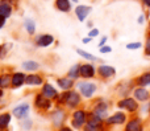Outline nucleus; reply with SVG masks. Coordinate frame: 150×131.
Returning a JSON list of instances; mask_svg holds the SVG:
<instances>
[{"label": "nucleus", "mask_w": 150, "mask_h": 131, "mask_svg": "<svg viewBox=\"0 0 150 131\" xmlns=\"http://www.w3.org/2000/svg\"><path fill=\"white\" fill-rule=\"evenodd\" d=\"M80 74L86 78H90L95 74V69H93L92 65H82L80 66Z\"/></svg>", "instance_id": "obj_7"}, {"label": "nucleus", "mask_w": 150, "mask_h": 131, "mask_svg": "<svg viewBox=\"0 0 150 131\" xmlns=\"http://www.w3.org/2000/svg\"><path fill=\"white\" fill-rule=\"evenodd\" d=\"M63 101H65V102H67L69 106H71V107H75V106L79 103L80 98H79V94H78V93L70 92V93H67V94L63 97Z\"/></svg>", "instance_id": "obj_1"}, {"label": "nucleus", "mask_w": 150, "mask_h": 131, "mask_svg": "<svg viewBox=\"0 0 150 131\" xmlns=\"http://www.w3.org/2000/svg\"><path fill=\"white\" fill-rule=\"evenodd\" d=\"M142 3L146 5V7H149V8H150V0H142Z\"/></svg>", "instance_id": "obj_34"}, {"label": "nucleus", "mask_w": 150, "mask_h": 131, "mask_svg": "<svg viewBox=\"0 0 150 131\" xmlns=\"http://www.w3.org/2000/svg\"><path fill=\"white\" fill-rule=\"evenodd\" d=\"M25 28L29 33H34V23L33 20H25Z\"/></svg>", "instance_id": "obj_24"}, {"label": "nucleus", "mask_w": 150, "mask_h": 131, "mask_svg": "<svg viewBox=\"0 0 150 131\" xmlns=\"http://www.w3.org/2000/svg\"><path fill=\"white\" fill-rule=\"evenodd\" d=\"M86 131H101V126L100 125H99V126H95V125L88 123L87 126H86Z\"/></svg>", "instance_id": "obj_28"}, {"label": "nucleus", "mask_w": 150, "mask_h": 131, "mask_svg": "<svg viewBox=\"0 0 150 131\" xmlns=\"http://www.w3.org/2000/svg\"><path fill=\"white\" fill-rule=\"evenodd\" d=\"M76 52L79 53L82 57H84V58H87V60H93V61H96L98 58L95 57V56H92V54H88V53H86V52H83V50H80V49H76Z\"/></svg>", "instance_id": "obj_26"}, {"label": "nucleus", "mask_w": 150, "mask_h": 131, "mask_svg": "<svg viewBox=\"0 0 150 131\" xmlns=\"http://www.w3.org/2000/svg\"><path fill=\"white\" fill-rule=\"evenodd\" d=\"M149 33H150V23H149Z\"/></svg>", "instance_id": "obj_39"}, {"label": "nucleus", "mask_w": 150, "mask_h": 131, "mask_svg": "<svg viewBox=\"0 0 150 131\" xmlns=\"http://www.w3.org/2000/svg\"><path fill=\"white\" fill-rule=\"evenodd\" d=\"M52 42H53V37L50 34H44V36L38 37V40H37V44L41 45V47H47Z\"/></svg>", "instance_id": "obj_12"}, {"label": "nucleus", "mask_w": 150, "mask_h": 131, "mask_svg": "<svg viewBox=\"0 0 150 131\" xmlns=\"http://www.w3.org/2000/svg\"><path fill=\"white\" fill-rule=\"evenodd\" d=\"M127 48L128 49H138V48H141V42H132V44H128Z\"/></svg>", "instance_id": "obj_29"}, {"label": "nucleus", "mask_w": 150, "mask_h": 131, "mask_svg": "<svg viewBox=\"0 0 150 131\" xmlns=\"http://www.w3.org/2000/svg\"><path fill=\"white\" fill-rule=\"evenodd\" d=\"M105 110H107V106L101 103V105H99L98 107L95 109V115H96V117H99L100 119H101V118H104V117H105Z\"/></svg>", "instance_id": "obj_18"}, {"label": "nucleus", "mask_w": 150, "mask_h": 131, "mask_svg": "<svg viewBox=\"0 0 150 131\" xmlns=\"http://www.w3.org/2000/svg\"><path fill=\"white\" fill-rule=\"evenodd\" d=\"M138 82H140V85H142V86L150 85V73H146V74H144V76H141Z\"/></svg>", "instance_id": "obj_23"}, {"label": "nucleus", "mask_w": 150, "mask_h": 131, "mask_svg": "<svg viewBox=\"0 0 150 131\" xmlns=\"http://www.w3.org/2000/svg\"><path fill=\"white\" fill-rule=\"evenodd\" d=\"M4 20H5L4 16H0V28H1V26L4 25Z\"/></svg>", "instance_id": "obj_33"}, {"label": "nucleus", "mask_w": 150, "mask_h": 131, "mask_svg": "<svg viewBox=\"0 0 150 131\" xmlns=\"http://www.w3.org/2000/svg\"><path fill=\"white\" fill-rule=\"evenodd\" d=\"M119 106L122 109H127V110H129V111H134L136 109H137V102H134V100L128 98V100L121 101V102L119 103Z\"/></svg>", "instance_id": "obj_6"}, {"label": "nucleus", "mask_w": 150, "mask_h": 131, "mask_svg": "<svg viewBox=\"0 0 150 131\" xmlns=\"http://www.w3.org/2000/svg\"><path fill=\"white\" fill-rule=\"evenodd\" d=\"M38 64L34 62V61H26V62L23 64V68L26 69V70H36V69H38Z\"/></svg>", "instance_id": "obj_21"}, {"label": "nucleus", "mask_w": 150, "mask_h": 131, "mask_svg": "<svg viewBox=\"0 0 150 131\" xmlns=\"http://www.w3.org/2000/svg\"><path fill=\"white\" fill-rule=\"evenodd\" d=\"M134 95H136V98L140 101H146L149 98V93L146 92L145 89H137L134 92Z\"/></svg>", "instance_id": "obj_15"}, {"label": "nucleus", "mask_w": 150, "mask_h": 131, "mask_svg": "<svg viewBox=\"0 0 150 131\" xmlns=\"http://www.w3.org/2000/svg\"><path fill=\"white\" fill-rule=\"evenodd\" d=\"M79 90L84 97H92V94L96 90V86L93 84H86L84 82V84H79Z\"/></svg>", "instance_id": "obj_2"}, {"label": "nucleus", "mask_w": 150, "mask_h": 131, "mask_svg": "<svg viewBox=\"0 0 150 131\" xmlns=\"http://www.w3.org/2000/svg\"><path fill=\"white\" fill-rule=\"evenodd\" d=\"M9 122H11V115L9 114H3V115H0V129L7 127Z\"/></svg>", "instance_id": "obj_20"}, {"label": "nucleus", "mask_w": 150, "mask_h": 131, "mask_svg": "<svg viewBox=\"0 0 150 131\" xmlns=\"http://www.w3.org/2000/svg\"><path fill=\"white\" fill-rule=\"evenodd\" d=\"M98 34H99V31H98V29H93V31L90 32V36H91V37H95V36H98Z\"/></svg>", "instance_id": "obj_32"}, {"label": "nucleus", "mask_w": 150, "mask_h": 131, "mask_svg": "<svg viewBox=\"0 0 150 131\" xmlns=\"http://www.w3.org/2000/svg\"><path fill=\"white\" fill-rule=\"evenodd\" d=\"M145 53L150 56V36L146 39V42H145Z\"/></svg>", "instance_id": "obj_30"}, {"label": "nucleus", "mask_w": 150, "mask_h": 131, "mask_svg": "<svg viewBox=\"0 0 150 131\" xmlns=\"http://www.w3.org/2000/svg\"><path fill=\"white\" fill-rule=\"evenodd\" d=\"M127 131H141V123L140 121H132L130 123H128L127 126Z\"/></svg>", "instance_id": "obj_17"}, {"label": "nucleus", "mask_w": 150, "mask_h": 131, "mask_svg": "<svg viewBox=\"0 0 150 131\" xmlns=\"http://www.w3.org/2000/svg\"><path fill=\"white\" fill-rule=\"evenodd\" d=\"M45 95H38L36 98V103L38 107H42V109H49L50 107V101L49 98H44Z\"/></svg>", "instance_id": "obj_9"}, {"label": "nucleus", "mask_w": 150, "mask_h": 131, "mask_svg": "<svg viewBox=\"0 0 150 131\" xmlns=\"http://www.w3.org/2000/svg\"><path fill=\"white\" fill-rule=\"evenodd\" d=\"M57 7L58 9L63 11V12H67L70 9V3H69V0H57Z\"/></svg>", "instance_id": "obj_16"}, {"label": "nucleus", "mask_w": 150, "mask_h": 131, "mask_svg": "<svg viewBox=\"0 0 150 131\" xmlns=\"http://www.w3.org/2000/svg\"><path fill=\"white\" fill-rule=\"evenodd\" d=\"M125 122V115L122 113H117L115 114L113 117L108 118V123H116V125H120V123H124Z\"/></svg>", "instance_id": "obj_11"}, {"label": "nucleus", "mask_w": 150, "mask_h": 131, "mask_svg": "<svg viewBox=\"0 0 150 131\" xmlns=\"http://www.w3.org/2000/svg\"><path fill=\"white\" fill-rule=\"evenodd\" d=\"M74 1H78V0H74Z\"/></svg>", "instance_id": "obj_40"}, {"label": "nucleus", "mask_w": 150, "mask_h": 131, "mask_svg": "<svg viewBox=\"0 0 150 131\" xmlns=\"http://www.w3.org/2000/svg\"><path fill=\"white\" fill-rule=\"evenodd\" d=\"M100 52L101 53H109L111 52V48L109 47H100Z\"/></svg>", "instance_id": "obj_31"}, {"label": "nucleus", "mask_w": 150, "mask_h": 131, "mask_svg": "<svg viewBox=\"0 0 150 131\" xmlns=\"http://www.w3.org/2000/svg\"><path fill=\"white\" fill-rule=\"evenodd\" d=\"M144 20H145V17H144L142 15H141L140 17H138V23H140V24H142V23H144Z\"/></svg>", "instance_id": "obj_35"}, {"label": "nucleus", "mask_w": 150, "mask_h": 131, "mask_svg": "<svg viewBox=\"0 0 150 131\" xmlns=\"http://www.w3.org/2000/svg\"><path fill=\"white\" fill-rule=\"evenodd\" d=\"M90 12H91V7H86V5H79V7H76V9H75V13H76L78 19H79L80 21L84 20Z\"/></svg>", "instance_id": "obj_4"}, {"label": "nucleus", "mask_w": 150, "mask_h": 131, "mask_svg": "<svg viewBox=\"0 0 150 131\" xmlns=\"http://www.w3.org/2000/svg\"><path fill=\"white\" fill-rule=\"evenodd\" d=\"M61 131H71V130H70V129H62Z\"/></svg>", "instance_id": "obj_37"}, {"label": "nucleus", "mask_w": 150, "mask_h": 131, "mask_svg": "<svg viewBox=\"0 0 150 131\" xmlns=\"http://www.w3.org/2000/svg\"><path fill=\"white\" fill-rule=\"evenodd\" d=\"M78 74H80V66H79V65H75V66H73V69L70 70L69 76H70L71 78H75Z\"/></svg>", "instance_id": "obj_25"}, {"label": "nucleus", "mask_w": 150, "mask_h": 131, "mask_svg": "<svg viewBox=\"0 0 150 131\" xmlns=\"http://www.w3.org/2000/svg\"><path fill=\"white\" fill-rule=\"evenodd\" d=\"M9 15H11V7H9V5H5V4L0 5V16L8 17Z\"/></svg>", "instance_id": "obj_22"}, {"label": "nucleus", "mask_w": 150, "mask_h": 131, "mask_svg": "<svg viewBox=\"0 0 150 131\" xmlns=\"http://www.w3.org/2000/svg\"><path fill=\"white\" fill-rule=\"evenodd\" d=\"M25 82L26 84H29V85H40L42 82V79H41V77L34 76V74H30V76H28L25 78Z\"/></svg>", "instance_id": "obj_14"}, {"label": "nucleus", "mask_w": 150, "mask_h": 131, "mask_svg": "<svg viewBox=\"0 0 150 131\" xmlns=\"http://www.w3.org/2000/svg\"><path fill=\"white\" fill-rule=\"evenodd\" d=\"M107 41V39H105V37H103V40H101V41H100V44H99V45H100V47H103V45H104V42H105Z\"/></svg>", "instance_id": "obj_36"}, {"label": "nucleus", "mask_w": 150, "mask_h": 131, "mask_svg": "<svg viewBox=\"0 0 150 131\" xmlns=\"http://www.w3.org/2000/svg\"><path fill=\"white\" fill-rule=\"evenodd\" d=\"M58 85L62 89H70L73 86V81L70 78H62V79H58Z\"/></svg>", "instance_id": "obj_19"}, {"label": "nucleus", "mask_w": 150, "mask_h": 131, "mask_svg": "<svg viewBox=\"0 0 150 131\" xmlns=\"http://www.w3.org/2000/svg\"><path fill=\"white\" fill-rule=\"evenodd\" d=\"M84 121H86V113H84V111L79 110V111H76V113L74 114V117H73V125H74V127H76V129H80V127H82V125L84 123Z\"/></svg>", "instance_id": "obj_3"}, {"label": "nucleus", "mask_w": 150, "mask_h": 131, "mask_svg": "<svg viewBox=\"0 0 150 131\" xmlns=\"http://www.w3.org/2000/svg\"><path fill=\"white\" fill-rule=\"evenodd\" d=\"M1 95H3V92H1V90H0V98H1Z\"/></svg>", "instance_id": "obj_38"}, {"label": "nucleus", "mask_w": 150, "mask_h": 131, "mask_svg": "<svg viewBox=\"0 0 150 131\" xmlns=\"http://www.w3.org/2000/svg\"><path fill=\"white\" fill-rule=\"evenodd\" d=\"M9 81H11V78L8 76L0 77V86H1V87H7L8 84H9Z\"/></svg>", "instance_id": "obj_27"}, {"label": "nucleus", "mask_w": 150, "mask_h": 131, "mask_svg": "<svg viewBox=\"0 0 150 131\" xmlns=\"http://www.w3.org/2000/svg\"><path fill=\"white\" fill-rule=\"evenodd\" d=\"M25 82V77H24L23 73H16L15 76L12 77V85L13 86H21V85Z\"/></svg>", "instance_id": "obj_13"}, {"label": "nucleus", "mask_w": 150, "mask_h": 131, "mask_svg": "<svg viewBox=\"0 0 150 131\" xmlns=\"http://www.w3.org/2000/svg\"><path fill=\"white\" fill-rule=\"evenodd\" d=\"M44 95L46 98H55L57 97V92H55V89L52 86V85H49V84H46L44 86Z\"/></svg>", "instance_id": "obj_8"}, {"label": "nucleus", "mask_w": 150, "mask_h": 131, "mask_svg": "<svg viewBox=\"0 0 150 131\" xmlns=\"http://www.w3.org/2000/svg\"><path fill=\"white\" fill-rule=\"evenodd\" d=\"M28 113H29V105H26V103H24V105H20L18 107H16L15 110H13V114H15V117H17L18 119L26 117V114H28Z\"/></svg>", "instance_id": "obj_5"}, {"label": "nucleus", "mask_w": 150, "mask_h": 131, "mask_svg": "<svg viewBox=\"0 0 150 131\" xmlns=\"http://www.w3.org/2000/svg\"><path fill=\"white\" fill-rule=\"evenodd\" d=\"M99 72H100V74L103 77H111L115 74V69L108 65H101L100 68H99Z\"/></svg>", "instance_id": "obj_10"}]
</instances>
